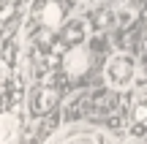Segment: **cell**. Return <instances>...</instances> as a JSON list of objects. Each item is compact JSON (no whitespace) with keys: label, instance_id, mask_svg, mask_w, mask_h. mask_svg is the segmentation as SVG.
Here are the masks:
<instances>
[{"label":"cell","instance_id":"obj_6","mask_svg":"<svg viewBox=\"0 0 147 144\" xmlns=\"http://www.w3.org/2000/svg\"><path fill=\"white\" fill-rule=\"evenodd\" d=\"M19 131L22 123L14 112L8 109H0V144H16L19 141Z\"/></svg>","mask_w":147,"mask_h":144},{"label":"cell","instance_id":"obj_1","mask_svg":"<svg viewBox=\"0 0 147 144\" xmlns=\"http://www.w3.org/2000/svg\"><path fill=\"white\" fill-rule=\"evenodd\" d=\"M104 76L106 82H109V87H115V90H123V87L134 84V79H136V63H134L131 54H112L109 60H106L104 65Z\"/></svg>","mask_w":147,"mask_h":144},{"label":"cell","instance_id":"obj_10","mask_svg":"<svg viewBox=\"0 0 147 144\" xmlns=\"http://www.w3.org/2000/svg\"><path fill=\"white\" fill-rule=\"evenodd\" d=\"M112 19H115V14H112V11H98L93 25H95V27H109V25H112Z\"/></svg>","mask_w":147,"mask_h":144},{"label":"cell","instance_id":"obj_2","mask_svg":"<svg viewBox=\"0 0 147 144\" xmlns=\"http://www.w3.org/2000/svg\"><path fill=\"white\" fill-rule=\"evenodd\" d=\"M49 144H112L109 136H104L95 128H84V125H71L68 131L57 133Z\"/></svg>","mask_w":147,"mask_h":144},{"label":"cell","instance_id":"obj_13","mask_svg":"<svg viewBox=\"0 0 147 144\" xmlns=\"http://www.w3.org/2000/svg\"><path fill=\"white\" fill-rule=\"evenodd\" d=\"M131 144H139V141H131Z\"/></svg>","mask_w":147,"mask_h":144},{"label":"cell","instance_id":"obj_3","mask_svg":"<svg viewBox=\"0 0 147 144\" xmlns=\"http://www.w3.org/2000/svg\"><path fill=\"white\" fill-rule=\"evenodd\" d=\"M57 98H60L57 87H49V84L36 87L33 95H30V114L33 117H41V114L52 112V106H57Z\"/></svg>","mask_w":147,"mask_h":144},{"label":"cell","instance_id":"obj_4","mask_svg":"<svg viewBox=\"0 0 147 144\" xmlns=\"http://www.w3.org/2000/svg\"><path fill=\"white\" fill-rule=\"evenodd\" d=\"M63 68H65V74H68L71 79L84 76V74H87V68H90V54H87V49H84V46H71L68 52H65V57H63Z\"/></svg>","mask_w":147,"mask_h":144},{"label":"cell","instance_id":"obj_11","mask_svg":"<svg viewBox=\"0 0 147 144\" xmlns=\"http://www.w3.org/2000/svg\"><path fill=\"white\" fill-rule=\"evenodd\" d=\"M14 3H8V5H3V8H0V22H8L11 16H14Z\"/></svg>","mask_w":147,"mask_h":144},{"label":"cell","instance_id":"obj_12","mask_svg":"<svg viewBox=\"0 0 147 144\" xmlns=\"http://www.w3.org/2000/svg\"><path fill=\"white\" fill-rule=\"evenodd\" d=\"M8 3H16V0H8Z\"/></svg>","mask_w":147,"mask_h":144},{"label":"cell","instance_id":"obj_8","mask_svg":"<svg viewBox=\"0 0 147 144\" xmlns=\"http://www.w3.org/2000/svg\"><path fill=\"white\" fill-rule=\"evenodd\" d=\"M84 35H87V25H84V19H74L68 25L63 27V41H68L71 46H82Z\"/></svg>","mask_w":147,"mask_h":144},{"label":"cell","instance_id":"obj_5","mask_svg":"<svg viewBox=\"0 0 147 144\" xmlns=\"http://www.w3.org/2000/svg\"><path fill=\"white\" fill-rule=\"evenodd\" d=\"M147 133V87L139 90L136 101H134V112H131V136L142 139Z\"/></svg>","mask_w":147,"mask_h":144},{"label":"cell","instance_id":"obj_7","mask_svg":"<svg viewBox=\"0 0 147 144\" xmlns=\"http://www.w3.org/2000/svg\"><path fill=\"white\" fill-rule=\"evenodd\" d=\"M41 22H44L47 30H57V27H63V5H60L57 0L44 3V8H41Z\"/></svg>","mask_w":147,"mask_h":144},{"label":"cell","instance_id":"obj_9","mask_svg":"<svg viewBox=\"0 0 147 144\" xmlns=\"http://www.w3.org/2000/svg\"><path fill=\"white\" fill-rule=\"evenodd\" d=\"M117 16H120V22H123V25H131V22L136 19V8H134V5H123Z\"/></svg>","mask_w":147,"mask_h":144}]
</instances>
